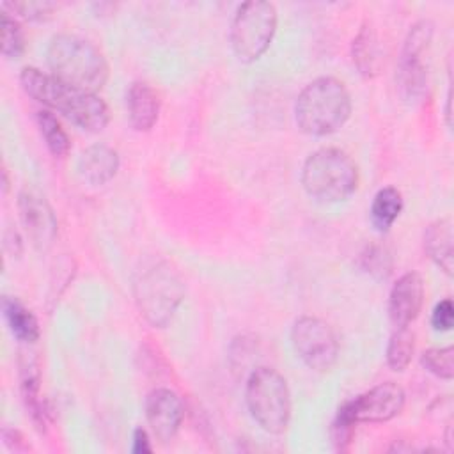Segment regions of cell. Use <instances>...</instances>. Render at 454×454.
I'll return each instance as SVG.
<instances>
[{"mask_svg":"<svg viewBox=\"0 0 454 454\" xmlns=\"http://www.w3.org/2000/svg\"><path fill=\"white\" fill-rule=\"evenodd\" d=\"M20 83L30 98L60 112L83 131L98 133L108 124V106L96 92L64 83L37 67H23Z\"/></svg>","mask_w":454,"mask_h":454,"instance_id":"6da1fadb","label":"cell"},{"mask_svg":"<svg viewBox=\"0 0 454 454\" xmlns=\"http://www.w3.org/2000/svg\"><path fill=\"white\" fill-rule=\"evenodd\" d=\"M351 114V98L342 82L332 76L312 80L294 103L296 126L310 137L339 131Z\"/></svg>","mask_w":454,"mask_h":454,"instance_id":"7a4b0ae2","label":"cell"},{"mask_svg":"<svg viewBox=\"0 0 454 454\" xmlns=\"http://www.w3.org/2000/svg\"><path fill=\"white\" fill-rule=\"evenodd\" d=\"M46 60L51 74L73 87L96 92L108 80V64L99 48L73 34H57L51 37Z\"/></svg>","mask_w":454,"mask_h":454,"instance_id":"3957f363","label":"cell"},{"mask_svg":"<svg viewBox=\"0 0 454 454\" xmlns=\"http://www.w3.org/2000/svg\"><path fill=\"white\" fill-rule=\"evenodd\" d=\"M358 168L340 149L323 147L312 153L301 168L303 190L319 202H340L356 190Z\"/></svg>","mask_w":454,"mask_h":454,"instance_id":"277c9868","label":"cell"},{"mask_svg":"<svg viewBox=\"0 0 454 454\" xmlns=\"http://www.w3.org/2000/svg\"><path fill=\"white\" fill-rule=\"evenodd\" d=\"M245 399L252 419L271 434H280L291 420L287 381L271 367H257L247 378Z\"/></svg>","mask_w":454,"mask_h":454,"instance_id":"5b68a950","label":"cell"},{"mask_svg":"<svg viewBox=\"0 0 454 454\" xmlns=\"http://www.w3.org/2000/svg\"><path fill=\"white\" fill-rule=\"evenodd\" d=\"M184 298V284L168 262H158L140 273L135 282V301L144 319L163 328Z\"/></svg>","mask_w":454,"mask_h":454,"instance_id":"8992f818","label":"cell"},{"mask_svg":"<svg viewBox=\"0 0 454 454\" xmlns=\"http://www.w3.org/2000/svg\"><path fill=\"white\" fill-rule=\"evenodd\" d=\"M277 30V9L266 0H250L238 7L231 25V46L241 62L262 57Z\"/></svg>","mask_w":454,"mask_h":454,"instance_id":"52a82bcc","label":"cell"},{"mask_svg":"<svg viewBox=\"0 0 454 454\" xmlns=\"http://www.w3.org/2000/svg\"><path fill=\"white\" fill-rule=\"evenodd\" d=\"M433 39V23L420 20L415 23L403 44L397 66V87L406 101H417L427 83V51Z\"/></svg>","mask_w":454,"mask_h":454,"instance_id":"ba28073f","label":"cell"},{"mask_svg":"<svg viewBox=\"0 0 454 454\" xmlns=\"http://www.w3.org/2000/svg\"><path fill=\"white\" fill-rule=\"evenodd\" d=\"M291 342L301 362L314 371H328L339 355L335 332L314 316H301L291 328Z\"/></svg>","mask_w":454,"mask_h":454,"instance_id":"9c48e42d","label":"cell"},{"mask_svg":"<svg viewBox=\"0 0 454 454\" xmlns=\"http://www.w3.org/2000/svg\"><path fill=\"white\" fill-rule=\"evenodd\" d=\"M404 390L395 381H385L371 390L346 401L344 411L358 422H387L401 413L404 406Z\"/></svg>","mask_w":454,"mask_h":454,"instance_id":"30bf717a","label":"cell"},{"mask_svg":"<svg viewBox=\"0 0 454 454\" xmlns=\"http://www.w3.org/2000/svg\"><path fill=\"white\" fill-rule=\"evenodd\" d=\"M18 211L30 243L39 252L48 250L57 236V216L46 197L35 188H23L18 195Z\"/></svg>","mask_w":454,"mask_h":454,"instance_id":"8fae6325","label":"cell"},{"mask_svg":"<svg viewBox=\"0 0 454 454\" xmlns=\"http://www.w3.org/2000/svg\"><path fill=\"white\" fill-rule=\"evenodd\" d=\"M184 417L181 397L170 388H154L145 397V419L161 442H170L177 434Z\"/></svg>","mask_w":454,"mask_h":454,"instance_id":"7c38bea8","label":"cell"},{"mask_svg":"<svg viewBox=\"0 0 454 454\" xmlns=\"http://www.w3.org/2000/svg\"><path fill=\"white\" fill-rule=\"evenodd\" d=\"M424 282L417 271H408L397 278L388 296V314L395 326H410L422 309Z\"/></svg>","mask_w":454,"mask_h":454,"instance_id":"4fadbf2b","label":"cell"},{"mask_svg":"<svg viewBox=\"0 0 454 454\" xmlns=\"http://www.w3.org/2000/svg\"><path fill=\"white\" fill-rule=\"evenodd\" d=\"M128 121L137 131H149L160 115V96L145 82H133L126 92Z\"/></svg>","mask_w":454,"mask_h":454,"instance_id":"5bb4252c","label":"cell"},{"mask_svg":"<svg viewBox=\"0 0 454 454\" xmlns=\"http://www.w3.org/2000/svg\"><path fill=\"white\" fill-rule=\"evenodd\" d=\"M119 170V154L106 144H92L78 158V172L92 186L108 183Z\"/></svg>","mask_w":454,"mask_h":454,"instance_id":"9a60e30c","label":"cell"},{"mask_svg":"<svg viewBox=\"0 0 454 454\" xmlns=\"http://www.w3.org/2000/svg\"><path fill=\"white\" fill-rule=\"evenodd\" d=\"M424 250L427 257L445 273L452 275L454 270V232L449 216L438 218L427 225L424 232Z\"/></svg>","mask_w":454,"mask_h":454,"instance_id":"2e32d148","label":"cell"},{"mask_svg":"<svg viewBox=\"0 0 454 454\" xmlns=\"http://www.w3.org/2000/svg\"><path fill=\"white\" fill-rule=\"evenodd\" d=\"M2 312L11 333L21 342H35L39 339V323L35 316L16 298L4 296Z\"/></svg>","mask_w":454,"mask_h":454,"instance_id":"e0dca14e","label":"cell"},{"mask_svg":"<svg viewBox=\"0 0 454 454\" xmlns=\"http://www.w3.org/2000/svg\"><path fill=\"white\" fill-rule=\"evenodd\" d=\"M403 211V195L394 186L378 190L371 204V222L380 232H387Z\"/></svg>","mask_w":454,"mask_h":454,"instance_id":"ac0fdd59","label":"cell"},{"mask_svg":"<svg viewBox=\"0 0 454 454\" xmlns=\"http://www.w3.org/2000/svg\"><path fill=\"white\" fill-rule=\"evenodd\" d=\"M21 395L27 408V413H30L32 422L39 431L46 429V410L39 395V374L32 364H28L23 369L21 376Z\"/></svg>","mask_w":454,"mask_h":454,"instance_id":"d6986e66","label":"cell"},{"mask_svg":"<svg viewBox=\"0 0 454 454\" xmlns=\"http://www.w3.org/2000/svg\"><path fill=\"white\" fill-rule=\"evenodd\" d=\"M378 62L380 57L374 30L364 25L358 35L353 39V64L364 76H372L378 71Z\"/></svg>","mask_w":454,"mask_h":454,"instance_id":"ffe728a7","label":"cell"},{"mask_svg":"<svg viewBox=\"0 0 454 454\" xmlns=\"http://www.w3.org/2000/svg\"><path fill=\"white\" fill-rule=\"evenodd\" d=\"M415 335L408 326H395L387 346V364L392 371H404L413 356Z\"/></svg>","mask_w":454,"mask_h":454,"instance_id":"44dd1931","label":"cell"},{"mask_svg":"<svg viewBox=\"0 0 454 454\" xmlns=\"http://www.w3.org/2000/svg\"><path fill=\"white\" fill-rule=\"evenodd\" d=\"M37 126L48 151L57 158H64L69 153L71 142L57 117L48 110H41L37 112Z\"/></svg>","mask_w":454,"mask_h":454,"instance_id":"7402d4cb","label":"cell"},{"mask_svg":"<svg viewBox=\"0 0 454 454\" xmlns=\"http://www.w3.org/2000/svg\"><path fill=\"white\" fill-rule=\"evenodd\" d=\"M2 28V53L7 59H20L25 53V35L23 28L16 18L9 16V12H2L0 16Z\"/></svg>","mask_w":454,"mask_h":454,"instance_id":"603a6c76","label":"cell"},{"mask_svg":"<svg viewBox=\"0 0 454 454\" xmlns=\"http://www.w3.org/2000/svg\"><path fill=\"white\" fill-rule=\"evenodd\" d=\"M420 364L431 374L442 380H452L454 376V348H429L420 355Z\"/></svg>","mask_w":454,"mask_h":454,"instance_id":"cb8c5ba5","label":"cell"},{"mask_svg":"<svg viewBox=\"0 0 454 454\" xmlns=\"http://www.w3.org/2000/svg\"><path fill=\"white\" fill-rule=\"evenodd\" d=\"M355 424L356 422L340 406L332 424V442L337 450H346L349 447L355 434Z\"/></svg>","mask_w":454,"mask_h":454,"instance_id":"d4e9b609","label":"cell"},{"mask_svg":"<svg viewBox=\"0 0 454 454\" xmlns=\"http://www.w3.org/2000/svg\"><path fill=\"white\" fill-rule=\"evenodd\" d=\"M362 268L378 277V278H385L390 273L392 268V261L390 255L387 254L385 248L381 247H371L367 248V252L362 255Z\"/></svg>","mask_w":454,"mask_h":454,"instance_id":"484cf974","label":"cell"},{"mask_svg":"<svg viewBox=\"0 0 454 454\" xmlns=\"http://www.w3.org/2000/svg\"><path fill=\"white\" fill-rule=\"evenodd\" d=\"M4 7L11 9L12 12H18V16L25 18V20H46L55 9H57V4L53 2H9V4H4Z\"/></svg>","mask_w":454,"mask_h":454,"instance_id":"4316f807","label":"cell"},{"mask_svg":"<svg viewBox=\"0 0 454 454\" xmlns=\"http://www.w3.org/2000/svg\"><path fill=\"white\" fill-rule=\"evenodd\" d=\"M431 325L438 332H449L454 325V307L450 298L438 301L431 314Z\"/></svg>","mask_w":454,"mask_h":454,"instance_id":"83f0119b","label":"cell"},{"mask_svg":"<svg viewBox=\"0 0 454 454\" xmlns=\"http://www.w3.org/2000/svg\"><path fill=\"white\" fill-rule=\"evenodd\" d=\"M131 450L135 454H149L153 450L151 447V440H149V434L144 427H137L133 431V445H131Z\"/></svg>","mask_w":454,"mask_h":454,"instance_id":"f1b7e54d","label":"cell"},{"mask_svg":"<svg viewBox=\"0 0 454 454\" xmlns=\"http://www.w3.org/2000/svg\"><path fill=\"white\" fill-rule=\"evenodd\" d=\"M2 438L5 442V445L12 450H27L28 445L23 442V436L20 431L16 429H4L2 431Z\"/></svg>","mask_w":454,"mask_h":454,"instance_id":"f546056e","label":"cell"},{"mask_svg":"<svg viewBox=\"0 0 454 454\" xmlns=\"http://www.w3.org/2000/svg\"><path fill=\"white\" fill-rule=\"evenodd\" d=\"M445 119H447V126L450 128V94L447 96V103H445Z\"/></svg>","mask_w":454,"mask_h":454,"instance_id":"4dcf8cb0","label":"cell"}]
</instances>
